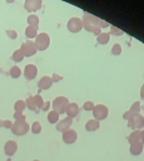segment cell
I'll return each mask as SVG.
<instances>
[{"label":"cell","mask_w":144,"mask_h":161,"mask_svg":"<svg viewBox=\"0 0 144 161\" xmlns=\"http://www.w3.org/2000/svg\"><path fill=\"white\" fill-rule=\"evenodd\" d=\"M50 106H51V103H50V102H44V106H43L41 111H46V112H49V108H50Z\"/></svg>","instance_id":"38"},{"label":"cell","mask_w":144,"mask_h":161,"mask_svg":"<svg viewBox=\"0 0 144 161\" xmlns=\"http://www.w3.org/2000/svg\"><path fill=\"white\" fill-rule=\"evenodd\" d=\"M14 118H15V121H25L26 116L23 112H15L14 113Z\"/></svg>","instance_id":"33"},{"label":"cell","mask_w":144,"mask_h":161,"mask_svg":"<svg viewBox=\"0 0 144 161\" xmlns=\"http://www.w3.org/2000/svg\"><path fill=\"white\" fill-rule=\"evenodd\" d=\"M61 138H63V141H64L66 145H71V143H74V142L76 141V138H78V133H76L75 130L69 128L68 131L63 132Z\"/></svg>","instance_id":"10"},{"label":"cell","mask_w":144,"mask_h":161,"mask_svg":"<svg viewBox=\"0 0 144 161\" xmlns=\"http://www.w3.org/2000/svg\"><path fill=\"white\" fill-rule=\"evenodd\" d=\"M94 106H95V104L93 103V101H85L84 104H83V108H84L85 111H93Z\"/></svg>","instance_id":"32"},{"label":"cell","mask_w":144,"mask_h":161,"mask_svg":"<svg viewBox=\"0 0 144 161\" xmlns=\"http://www.w3.org/2000/svg\"><path fill=\"white\" fill-rule=\"evenodd\" d=\"M53 79H51V77H49V75H44V77H41L40 79H39V82H38V87H39V89H49L51 86H53Z\"/></svg>","instance_id":"16"},{"label":"cell","mask_w":144,"mask_h":161,"mask_svg":"<svg viewBox=\"0 0 144 161\" xmlns=\"http://www.w3.org/2000/svg\"><path fill=\"white\" fill-rule=\"evenodd\" d=\"M26 20H28V25L38 28V25H39V16H38V15L31 14V15H29V16H28V19H26Z\"/></svg>","instance_id":"22"},{"label":"cell","mask_w":144,"mask_h":161,"mask_svg":"<svg viewBox=\"0 0 144 161\" xmlns=\"http://www.w3.org/2000/svg\"><path fill=\"white\" fill-rule=\"evenodd\" d=\"M51 79H53V82H59V80L63 79V77H61L60 74H58V73H54V74L51 75Z\"/></svg>","instance_id":"36"},{"label":"cell","mask_w":144,"mask_h":161,"mask_svg":"<svg viewBox=\"0 0 144 161\" xmlns=\"http://www.w3.org/2000/svg\"><path fill=\"white\" fill-rule=\"evenodd\" d=\"M25 104L26 107L30 109V111H34V112H38V108L35 106V101H34V96H29L25 101Z\"/></svg>","instance_id":"21"},{"label":"cell","mask_w":144,"mask_h":161,"mask_svg":"<svg viewBox=\"0 0 144 161\" xmlns=\"http://www.w3.org/2000/svg\"><path fill=\"white\" fill-rule=\"evenodd\" d=\"M126 138L129 141V145L134 143V142H139L140 141V131H131Z\"/></svg>","instance_id":"19"},{"label":"cell","mask_w":144,"mask_h":161,"mask_svg":"<svg viewBox=\"0 0 144 161\" xmlns=\"http://www.w3.org/2000/svg\"><path fill=\"white\" fill-rule=\"evenodd\" d=\"M11 58H13V60H14V62H21V60L24 59V54H23V52L20 50V48H19V49H16V50H14V53H13Z\"/></svg>","instance_id":"27"},{"label":"cell","mask_w":144,"mask_h":161,"mask_svg":"<svg viewBox=\"0 0 144 161\" xmlns=\"http://www.w3.org/2000/svg\"><path fill=\"white\" fill-rule=\"evenodd\" d=\"M33 161H40V160H33Z\"/></svg>","instance_id":"45"},{"label":"cell","mask_w":144,"mask_h":161,"mask_svg":"<svg viewBox=\"0 0 144 161\" xmlns=\"http://www.w3.org/2000/svg\"><path fill=\"white\" fill-rule=\"evenodd\" d=\"M66 28H68V30L71 31V33H78V31H80L81 28H83V20H81V18H78V16L70 18V19L68 20V23H66Z\"/></svg>","instance_id":"7"},{"label":"cell","mask_w":144,"mask_h":161,"mask_svg":"<svg viewBox=\"0 0 144 161\" xmlns=\"http://www.w3.org/2000/svg\"><path fill=\"white\" fill-rule=\"evenodd\" d=\"M9 74H10L11 78H19L21 75V69L18 65H13L9 70Z\"/></svg>","instance_id":"25"},{"label":"cell","mask_w":144,"mask_h":161,"mask_svg":"<svg viewBox=\"0 0 144 161\" xmlns=\"http://www.w3.org/2000/svg\"><path fill=\"white\" fill-rule=\"evenodd\" d=\"M34 44L36 47V50H45L50 45V36L46 33H39L35 36Z\"/></svg>","instance_id":"3"},{"label":"cell","mask_w":144,"mask_h":161,"mask_svg":"<svg viewBox=\"0 0 144 161\" xmlns=\"http://www.w3.org/2000/svg\"><path fill=\"white\" fill-rule=\"evenodd\" d=\"M71 125H73V118L65 117L63 119H59V122L55 125V128H56V131H59V132L63 133V132L68 131L69 128H71Z\"/></svg>","instance_id":"9"},{"label":"cell","mask_w":144,"mask_h":161,"mask_svg":"<svg viewBox=\"0 0 144 161\" xmlns=\"http://www.w3.org/2000/svg\"><path fill=\"white\" fill-rule=\"evenodd\" d=\"M6 34L11 39H16V36H18V33L15 30H13V29H6Z\"/></svg>","instance_id":"34"},{"label":"cell","mask_w":144,"mask_h":161,"mask_svg":"<svg viewBox=\"0 0 144 161\" xmlns=\"http://www.w3.org/2000/svg\"><path fill=\"white\" fill-rule=\"evenodd\" d=\"M30 131H31L33 133H35V135L40 133V132H41V123H40L39 121L33 122V123H31V126H30Z\"/></svg>","instance_id":"28"},{"label":"cell","mask_w":144,"mask_h":161,"mask_svg":"<svg viewBox=\"0 0 144 161\" xmlns=\"http://www.w3.org/2000/svg\"><path fill=\"white\" fill-rule=\"evenodd\" d=\"M100 127V122L99 121H96V119H89V121H86V123H85V130L88 131V132H93V131H96L98 128Z\"/></svg>","instance_id":"17"},{"label":"cell","mask_w":144,"mask_h":161,"mask_svg":"<svg viewBox=\"0 0 144 161\" xmlns=\"http://www.w3.org/2000/svg\"><path fill=\"white\" fill-rule=\"evenodd\" d=\"M140 142L144 145V128L140 130Z\"/></svg>","instance_id":"41"},{"label":"cell","mask_w":144,"mask_h":161,"mask_svg":"<svg viewBox=\"0 0 144 161\" xmlns=\"http://www.w3.org/2000/svg\"><path fill=\"white\" fill-rule=\"evenodd\" d=\"M81 20H83V28H84L85 30L93 33V30H94L96 26H99V20H100V19L96 18V16H94V15H91V14H89V13H84Z\"/></svg>","instance_id":"1"},{"label":"cell","mask_w":144,"mask_h":161,"mask_svg":"<svg viewBox=\"0 0 144 161\" xmlns=\"http://www.w3.org/2000/svg\"><path fill=\"white\" fill-rule=\"evenodd\" d=\"M36 35H38V28L28 25L26 29H25V36L29 38V39H33V38H35Z\"/></svg>","instance_id":"18"},{"label":"cell","mask_w":144,"mask_h":161,"mask_svg":"<svg viewBox=\"0 0 144 161\" xmlns=\"http://www.w3.org/2000/svg\"><path fill=\"white\" fill-rule=\"evenodd\" d=\"M20 50L23 52L24 57H31V55H34L38 52L34 42H31V40H28V42L23 43L21 47H20Z\"/></svg>","instance_id":"8"},{"label":"cell","mask_w":144,"mask_h":161,"mask_svg":"<svg viewBox=\"0 0 144 161\" xmlns=\"http://www.w3.org/2000/svg\"><path fill=\"white\" fill-rule=\"evenodd\" d=\"M111 54L113 55H119V54H121V45L120 44H114L113 47H111Z\"/></svg>","instance_id":"31"},{"label":"cell","mask_w":144,"mask_h":161,"mask_svg":"<svg viewBox=\"0 0 144 161\" xmlns=\"http://www.w3.org/2000/svg\"><path fill=\"white\" fill-rule=\"evenodd\" d=\"M109 34H111V35H123L124 34V31L121 30V29H119V28H116L115 25H109Z\"/></svg>","instance_id":"30"},{"label":"cell","mask_w":144,"mask_h":161,"mask_svg":"<svg viewBox=\"0 0 144 161\" xmlns=\"http://www.w3.org/2000/svg\"><path fill=\"white\" fill-rule=\"evenodd\" d=\"M16 151H18V143H16V141L9 140V141L5 142V145H4V152H5L6 156L10 157V156L15 155Z\"/></svg>","instance_id":"11"},{"label":"cell","mask_w":144,"mask_h":161,"mask_svg":"<svg viewBox=\"0 0 144 161\" xmlns=\"http://www.w3.org/2000/svg\"><path fill=\"white\" fill-rule=\"evenodd\" d=\"M13 121H10V119H3V127H5V128H11L13 127Z\"/></svg>","instance_id":"35"},{"label":"cell","mask_w":144,"mask_h":161,"mask_svg":"<svg viewBox=\"0 0 144 161\" xmlns=\"http://www.w3.org/2000/svg\"><path fill=\"white\" fill-rule=\"evenodd\" d=\"M34 101H35V106H36V108H38V109H41L43 106H44V102H45V101L43 99V97L38 93V94L34 96Z\"/></svg>","instance_id":"29"},{"label":"cell","mask_w":144,"mask_h":161,"mask_svg":"<svg viewBox=\"0 0 144 161\" xmlns=\"http://www.w3.org/2000/svg\"><path fill=\"white\" fill-rule=\"evenodd\" d=\"M140 108H141V104H140V102L139 101H135L131 106H130V108L128 109L130 113H131V116L133 114H138L139 112H140Z\"/></svg>","instance_id":"24"},{"label":"cell","mask_w":144,"mask_h":161,"mask_svg":"<svg viewBox=\"0 0 144 161\" xmlns=\"http://www.w3.org/2000/svg\"><path fill=\"white\" fill-rule=\"evenodd\" d=\"M130 117H131V113H130L129 111H125V112L123 113V118H124V119H126V121H128Z\"/></svg>","instance_id":"39"},{"label":"cell","mask_w":144,"mask_h":161,"mask_svg":"<svg viewBox=\"0 0 144 161\" xmlns=\"http://www.w3.org/2000/svg\"><path fill=\"white\" fill-rule=\"evenodd\" d=\"M0 127H3V119H0Z\"/></svg>","instance_id":"44"},{"label":"cell","mask_w":144,"mask_h":161,"mask_svg":"<svg viewBox=\"0 0 144 161\" xmlns=\"http://www.w3.org/2000/svg\"><path fill=\"white\" fill-rule=\"evenodd\" d=\"M109 39H110V34L109 33H101V34H99L96 36L98 44H106L109 42Z\"/></svg>","instance_id":"23"},{"label":"cell","mask_w":144,"mask_h":161,"mask_svg":"<svg viewBox=\"0 0 144 161\" xmlns=\"http://www.w3.org/2000/svg\"><path fill=\"white\" fill-rule=\"evenodd\" d=\"M59 113L58 112H55V111H49L48 112V121L50 122V123H53V125H56L58 122H59Z\"/></svg>","instance_id":"20"},{"label":"cell","mask_w":144,"mask_h":161,"mask_svg":"<svg viewBox=\"0 0 144 161\" xmlns=\"http://www.w3.org/2000/svg\"><path fill=\"white\" fill-rule=\"evenodd\" d=\"M25 108H26V104H25V101H23V99H18V101L14 103V109H15V112H23Z\"/></svg>","instance_id":"26"},{"label":"cell","mask_w":144,"mask_h":161,"mask_svg":"<svg viewBox=\"0 0 144 161\" xmlns=\"http://www.w3.org/2000/svg\"><path fill=\"white\" fill-rule=\"evenodd\" d=\"M79 112H80V108L78 106V103L75 102H69L66 109H65V113H66V117H70V118H75L76 116H79Z\"/></svg>","instance_id":"13"},{"label":"cell","mask_w":144,"mask_h":161,"mask_svg":"<svg viewBox=\"0 0 144 161\" xmlns=\"http://www.w3.org/2000/svg\"><path fill=\"white\" fill-rule=\"evenodd\" d=\"M15 0H6V3H9V4H13Z\"/></svg>","instance_id":"43"},{"label":"cell","mask_w":144,"mask_h":161,"mask_svg":"<svg viewBox=\"0 0 144 161\" xmlns=\"http://www.w3.org/2000/svg\"><path fill=\"white\" fill-rule=\"evenodd\" d=\"M128 127H130L133 131H140V130H143V127H144V116H141L140 113L133 114L128 119Z\"/></svg>","instance_id":"5"},{"label":"cell","mask_w":144,"mask_h":161,"mask_svg":"<svg viewBox=\"0 0 144 161\" xmlns=\"http://www.w3.org/2000/svg\"><path fill=\"white\" fill-rule=\"evenodd\" d=\"M140 97H141V99H144V83L140 87Z\"/></svg>","instance_id":"42"},{"label":"cell","mask_w":144,"mask_h":161,"mask_svg":"<svg viewBox=\"0 0 144 161\" xmlns=\"http://www.w3.org/2000/svg\"><path fill=\"white\" fill-rule=\"evenodd\" d=\"M38 74V67L35 64H26L24 68V75L26 79H34Z\"/></svg>","instance_id":"14"},{"label":"cell","mask_w":144,"mask_h":161,"mask_svg":"<svg viewBox=\"0 0 144 161\" xmlns=\"http://www.w3.org/2000/svg\"><path fill=\"white\" fill-rule=\"evenodd\" d=\"M8 161H10V157H9V160H8Z\"/></svg>","instance_id":"46"},{"label":"cell","mask_w":144,"mask_h":161,"mask_svg":"<svg viewBox=\"0 0 144 161\" xmlns=\"http://www.w3.org/2000/svg\"><path fill=\"white\" fill-rule=\"evenodd\" d=\"M143 150H144V145H143L140 141L129 145V152H130L133 156H139V155H141Z\"/></svg>","instance_id":"15"},{"label":"cell","mask_w":144,"mask_h":161,"mask_svg":"<svg viewBox=\"0 0 144 161\" xmlns=\"http://www.w3.org/2000/svg\"><path fill=\"white\" fill-rule=\"evenodd\" d=\"M29 128H30V126L26 121H15L10 130L16 136H24L29 132Z\"/></svg>","instance_id":"4"},{"label":"cell","mask_w":144,"mask_h":161,"mask_svg":"<svg viewBox=\"0 0 144 161\" xmlns=\"http://www.w3.org/2000/svg\"><path fill=\"white\" fill-rule=\"evenodd\" d=\"M93 33H94V34H95V35L98 36L99 34H101V28H100V26H96V28H95V29L93 30Z\"/></svg>","instance_id":"40"},{"label":"cell","mask_w":144,"mask_h":161,"mask_svg":"<svg viewBox=\"0 0 144 161\" xmlns=\"http://www.w3.org/2000/svg\"><path fill=\"white\" fill-rule=\"evenodd\" d=\"M99 26H100V28H108V26H109V23H106L105 20L100 19V20H99Z\"/></svg>","instance_id":"37"},{"label":"cell","mask_w":144,"mask_h":161,"mask_svg":"<svg viewBox=\"0 0 144 161\" xmlns=\"http://www.w3.org/2000/svg\"><path fill=\"white\" fill-rule=\"evenodd\" d=\"M93 116H94V119L96 121H103L108 117L109 114V108L105 106V104H95L94 108H93Z\"/></svg>","instance_id":"6"},{"label":"cell","mask_w":144,"mask_h":161,"mask_svg":"<svg viewBox=\"0 0 144 161\" xmlns=\"http://www.w3.org/2000/svg\"><path fill=\"white\" fill-rule=\"evenodd\" d=\"M43 0H25L24 1V9L28 11H36L41 8Z\"/></svg>","instance_id":"12"},{"label":"cell","mask_w":144,"mask_h":161,"mask_svg":"<svg viewBox=\"0 0 144 161\" xmlns=\"http://www.w3.org/2000/svg\"><path fill=\"white\" fill-rule=\"evenodd\" d=\"M68 104H69V99L65 96H58V97L54 98V101L51 103V107H53V111L61 114V113H65V109H66Z\"/></svg>","instance_id":"2"}]
</instances>
